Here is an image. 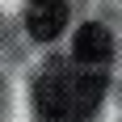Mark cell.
<instances>
[{"label": "cell", "mask_w": 122, "mask_h": 122, "mask_svg": "<svg viewBox=\"0 0 122 122\" xmlns=\"http://www.w3.org/2000/svg\"><path fill=\"white\" fill-rule=\"evenodd\" d=\"M72 51H76V59L80 63H105L114 55V38H110V30L105 25H80L76 30V42H72Z\"/></svg>", "instance_id": "cell-3"}, {"label": "cell", "mask_w": 122, "mask_h": 122, "mask_svg": "<svg viewBox=\"0 0 122 122\" xmlns=\"http://www.w3.org/2000/svg\"><path fill=\"white\" fill-rule=\"evenodd\" d=\"M63 25H67V0H30V9H25V30H30L38 42L59 38Z\"/></svg>", "instance_id": "cell-2"}, {"label": "cell", "mask_w": 122, "mask_h": 122, "mask_svg": "<svg viewBox=\"0 0 122 122\" xmlns=\"http://www.w3.org/2000/svg\"><path fill=\"white\" fill-rule=\"evenodd\" d=\"M105 97V76L97 72H72V67H51L34 88V105L51 122H84L97 114Z\"/></svg>", "instance_id": "cell-1"}]
</instances>
